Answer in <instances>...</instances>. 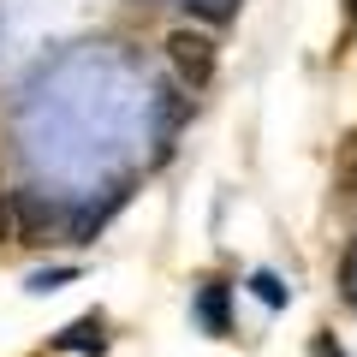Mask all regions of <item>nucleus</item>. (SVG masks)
I'll return each mask as SVG.
<instances>
[{
	"mask_svg": "<svg viewBox=\"0 0 357 357\" xmlns=\"http://www.w3.org/2000/svg\"><path fill=\"white\" fill-rule=\"evenodd\" d=\"M13 215H18V244H42V238H48V227L60 220V208L42 203L36 191H13Z\"/></svg>",
	"mask_w": 357,
	"mask_h": 357,
	"instance_id": "2",
	"label": "nucleus"
},
{
	"mask_svg": "<svg viewBox=\"0 0 357 357\" xmlns=\"http://www.w3.org/2000/svg\"><path fill=\"white\" fill-rule=\"evenodd\" d=\"M333 173H357V131L340 143V167H333Z\"/></svg>",
	"mask_w": 357,
	"mask_h": 357,
	"instance_id": "9",
	"label": "nucleus"
},
{
	"mask_svg": "<svg viewBox=\"0 0 357 357\" xmlns=\"http://www.w3.org/2000/svg\"><path fill=\"white\" fill-rule=\"evenodd\" d=\"M310 357H345V351H340L333 333H316V340H310Z\"/></svg>",
	"mask_w": 357,
	"mask_h": 357,
	"instance_id": "10",
	"label": "nucleus"
},
{
	"mask_svg": "<svg viewBox=\"0 0 357 357\" xmlns=\"http://www.w3.org/2000/svg\"><path fill=\"white\" fill-rule=\"evenodd\" d=\"M167 60H173V72H178L185 89H208L215 84V66H220V48H215L208 30L178 24V30H167Z\"/></svg>",
	"mask_w": 357,
	"mask_h": 357,
	"instance_id": "1",
	"label": "nucleus"
},
{
	"mask_svg": "<svg viewBox=\"0 0 357 357\" xmlns=\"http://www.w3.org/2000/svg\"><path fill=\"white\" fill-rule=\"evenodd\" d=\"M250 286H256V298H262V304H280V298H286V292H280V280H274V274H256Z\"/></svg>",
	"mask_w": 357,
	"mask_h": 357,
	"instance_id": "6",
	"label": "nucleus"
},
{
	"mask_svg": "<svg viewBox=\"0 0 357 357\" xmlns=\"http://www.w3.org/2000/svg\"><path fill=\"white\" fill-rule=\"evenodd\" d=\"M333 185H340V215L357 220V173H333Z\"/></svg>",
	"mask_w": 357,
	"mask_h": 357,
	"instance_id": "4",
	"label": "nucleus"
},
{
	"mask_svg": "<svg viewBox=\"0 0 357 357\" xmlns=\"http://www.w3.org/2000/svg\"><path fill=\"white\" fill-rule=\"evenodd\" d=\"M197 13L203 18H232V6H238V0H191Z\"/></svg>",
	"mask_w": 357,
	"mask_h": 357,
	"instance_id": "8",
	"label": "nucleus"
},
{
	"mask_svg": "<svg viewBox=\"0 0 357 357\" xmlns=\"http://www.w3.org/2000/svg\"><path fill=\"white\" fill-rule=\"evenodd\" d=\"M340 286H345V298H357V244L345 250V268H340Z\"/></svg>",
	"mask_w": 357,
	"mask_h": 357,
	"instance_id": "7",
	"label": "nucleus"
},
{
	"mask_svg": "<svg viewBox=\"0 0 357 357\" xmlns=\"http://www.w3.org/2000/svg\"><path fill=\"white\" fill-rule=\"evenodd\" d=\"M102 345H107L102 316H84V321H72V328L60 333V351H102Z\"/></svg>",
	"mask_w": 357,
	"mask_h": 357,
	"instance_id": "3",
	"label": "nucleus"
},
{
	"mask_svg": "<svg viewBox=\"0 0 357 357\" xmlns=\"http://www.w3.org/2000/svg\"><path fill=\"white\" fill-rule=\"evenodd\" d=\"M345 18H351V24H357V0H345Z\"/></svg>",
	"mask_w": 357,
	"mask_h": 357,
	"instance_id": "11",
	"label": "nucleus"
},
{
	"mask_svg": "<svg viewBox=\"0 0 357 357\" xmlns=\"http://www.w3.org/2000/svg\"><path fill=\"white\" fill-rule=\"evenodd\" d=\"M0 244H18V215H13V191H0Z\"/></svg>",
	"mask_w": 357,
	"mask_h": 357,
	"instance_id": "5",
	"label": "nucleus"
}]
</instances>
